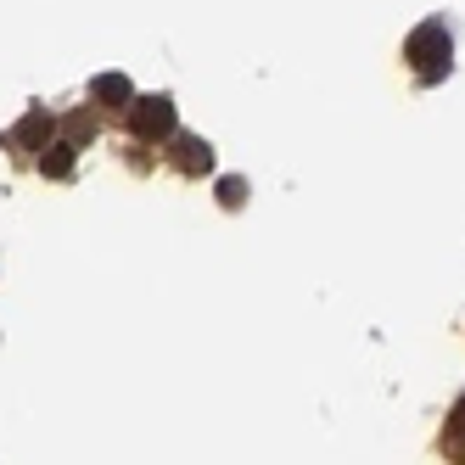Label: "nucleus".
I'll return each mask as SVG.
<instances>
[{"label":"nucleus","instance_id":"4","mask_svg":"<svg viewBox=\"0 0 465 465\" xmlns=\"http://www.w3.org/2000/svg\"><path fill=\"white\" fill-rule=\"evenodd\" d=\"M174 163H185L191 174H203V169H208V146H203V141H180V146H174Z\"/></svg>","mask_w":465,"mask_h":465},{"label":"nucleus","instance_id":"1","mask_svg":"<svg viewBox=\"0 0 465 465\" xmlns=\"http://www.w3.org/2000/svg\"><path fill=\"white\" fill-rule=\"evenodd\" d=\"M410 62L420 79H443L449 74V28L443 23H426L410 35Z\"/></svg>","mask_w":465,"mask_h":465},{"label":"nucleus","instance_id":"2","mask_svg":"<svg viewBox=\"0 0 465 465\" xmlns=\"http://www.w3.org/2000/svg\"><path fill=\"white\" fill-rule=\"evenodd\" d=\"M135 113H129V129L135 135H146V141H157V135H169L174 129V107L163 102V95H152V102H129Z\"/></svg>","mask_w":465,"mask_h":465},{"label":"nucleus","instance_id":"3","mask_svg":"<svg viewBox=\"0 0 465 465\" xmlns=\"http://www.w3.org/2000/svg\"><path fill=\"white\" fill-rule=\"evenodd\" d=\"M443 449L465 465V398L454 404V415H449V426H443Z\"/></svg>","mask_w":465,"mask_h":465}]
</instances>
